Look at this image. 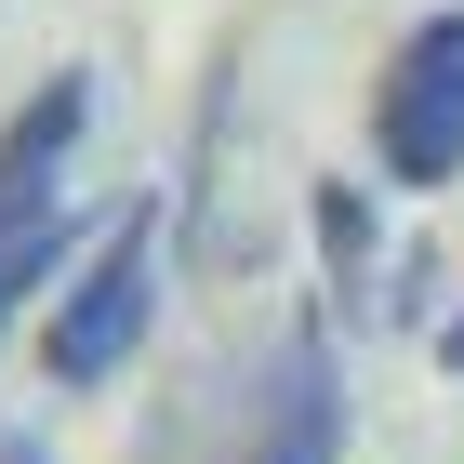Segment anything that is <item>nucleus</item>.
<instances>
[{
  "instance_id": "3",
  "label": "nucleus",
  "mask_w": 464,
  "mask_h": 464,
  "mask_svg": "<svg viewBox=\"0 0 464 464\" xmlns=\"http://www.w3.org/2000/svg\"><path fill=\"white\" fill-rule=\"evenodd\" d=\"M226 464H345V358L319 305L226 385Z\"/></svg>"
},
{
  "instance_id": "4",
  "label": "nucleus",
  "mask_w": 464,
  "mask_h": 464,
  "mask_svg": "<svg viewBox=\"0 0 464 464\" xmlns=\"http://www.w3.org/2000/svg\"><path fill=\"white\" fill-rule=\"evenodd\" d=\"M80 133H93V67H53L27 107L0 120V213H67Z\"/></svg>"
},
{
  "instance_id": "6",
  "label": "nucleus",
  "mask_w": 464,
  "mask_h": 464,
  "mask_svg": "<svg viewBox=\"0 0 464 464\" xmlns=\"http://www.w3.org/2000/svg\"><path fill=\"white\" fill-rule=\"evenodd\" d=\"M27 292H67V213H0V319Z\"/></svg>"
},
{
  "instance_id": "7",
  "label": "nucleus",
  "mask_w": 464,
  "mask_h": 464,
  "mask_svg": "<svg viewBox=\"0 0 464 464\" xmlns=\"http://www.w3.org/2000/svg\"><path fill=\"white\" fill-rule=\"evenodd\" d=\"M425 345H438V372H464V292L438 305V332H425Z\"/></svg>"
},
{
  "instance_id": "1",
  "label": "nucleus",
  "mask_w": 464,
  "mask_h": 464,
  "mask_svg": "<svg viewBox=\"0 0 464 464\" xmlns=\"http://www.w3.org/2000/svg\"><path fill=\"white\" fill-rule=\"evenodd\" d=\"M160 332V186H133V213L107 226V239L67 266V292H53V319H40V372L67 398L120 385L133 372V345Z\"/></svg>"
},
{
  "instance_id": "5",
  "label": "nucleus",
  "mask_w": 464,
  "mask_h": 464,
  "mask_svg": "<svg viewBox=\"0 0 464 464\" xmlns=\"http://www.w3.org/2000/svg\"><path fill=\"white\" fill-rule=\"evenodd\" d=\"M305 226H319V266H332V319H385V226H372V186L319 173V199H305Z\"/></svg>"
},
{
  "instance_id": "2",
  "label": "nucleus",
  "mask_w": 464,
  "mask_h": 464,
  "mask_svg": "<svg viewBox=\"0 0 464 464\" xmlns=\"http://www.w3.org/2000/svg\"><path fill=\"white\" fill-rule=\"evenodd\" d=\"M372 173L411 186V199L464 186V0L398 27L385 80H372Z\"/></svg>"
}]
</instances>
